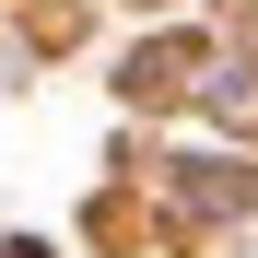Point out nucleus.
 Instances as JSON below:
<instances>
[{
	"label": "nucleus",
	"instance_id": "nucleus-1",
	"mask_svg": "<svg viewBox=\"0 0 258 258\" xmlns=\"http://www.w3.org/2000/svg\"><path fill=\"white\" fill-rule=\"evenodd\" d=\"M12 258H35V246H12Z\"/></svg>",
	"mask_w": 258,
	"mask_h": 258
}]
</instances>
